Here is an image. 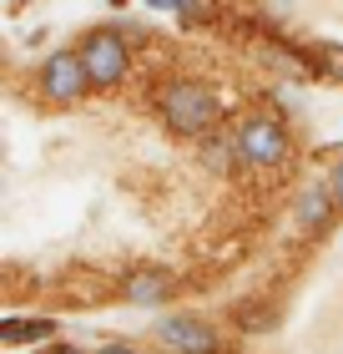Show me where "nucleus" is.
Here are the masks:
<instances>
[{
	"instance_id": "f257e3e1",
	"label": "nucleus",
	"mask_w": 343,
	"mask_h": 354,
	"mask_svg": "<svg viewBox=\"0 0 343 354\" xmlns=\"http://www.w3.org/2000/svg\"><path fill=\"white\" fill-rule=\"evenodd\" d=\"M161 117L177 137H212L217 132V96L197 82H172L161 91Z\"/></svg>"
},
{
	"instance_id": "f03ea898",
	"label": "nucleus",
	"mask_w": 343,
	"mask_h": 354,
	"mask_svg": "<svg viewBox=\"0 0 343 354\" xmlns=\"http://www.w3.org/2000/svg\"><path fill=\"white\" fill-rule=\"evenodd\" d=\"M233 142H237V162H253V167L288 162V132L273 117H242L233 127Z\"/></svg>"
},
{
	"instance_id": "7ed1b4c3",
	"label": "nucleus",
	"mask_w": 343,
	"mask_h": 354,
	"mask_svg": "<svg viewBox=\"0 0 343 354\" xmlns=\"http://www.w3.org/2000/svg\"><path fill=\"white\" fill-rule=\"evenodd\" d=\"M86 82H91V71H86V56L81 51H56L41 66V91L51 96V102H76V96L86 91Z\"/></svg>"
},
{
	"instance_id": "20e7f679",
	"label": "nucleus",
	"mask_w": 343,
	"mask_h": 354,
	"mask_svg": "<svg viewBox=\"0 0 343 354\" xmlns=\"http://www.w3.org/2000/svg\"><path fill=\"white\" fill-rule=\"evenodd\" d=\"M81 56H86L91 86H117L126 76V46H121L117 30H96V36L81 46Z\"/></svg>"
},
{
	"instance_id": "39448f33",
	"label": "nucleus",
	"mask_w": 343,
	"mask_h": 354,
	"mask_svg": "<svg viewBox=\"0 0 343 354\" xmlns=\"http://www.w3.org/2000/svg\"><path fill=\"white\" fill-rule=\"evenodd\" d=\"M157 339L177 349V354H217V334H212L202 319H187V314H177V319H161L157 324Z\"/></svg>"
},
{
	"instance_id": "423d86ee",
	"label": "nucleus",
	"mask_w": 343,
	"mask_h": 354,
	"mask_svg": "<svg viewBox=\"0 0 343 354\" xmlns=\"http://www.w3.org/2000/svg\"><path fill=\"white\" fill-rule=\"evenodd\" d=\"M121 294L132 299V304H161V299H172V273H161V268H137L132 279L121 283Z\"/></svg>"
},
{
	"instance_id": "0eeeda50",
	"label": "nucleus",
	"mask_w": 343,
	"mask_h": 354,
	"mask_svg": "<svg viewBox=\"0 0 343 354\" xmlns=\"http://www.w3.org/2000/svg\"><path fill=\"white\" fill-rule=\"evenodd\" d=\"M51 319H10V324H0V339L6 344H41L51 339Z\"/></svg>"
},
{
	"instance_id": "6e6552de",
	"label": "nucleus",
	"mask_w": 343,
	"mask_h": 354,
	"mask_svg": "<svg viewBox=\"0 0 343 354\" xmlns=\"http://www.w3.org/2000/svg\"><path fill=\"white\" fill-rule=\"evenodd\" d=\"M333 187H313V192H303V207H298V218L308 223V228H318V223H329V213H333Z\"/></svg>"
},
{
	"instance_id": "1a4fd4ad",
	"label": "nucleus",
	"mask_w": 343,
	"mask_h": 354,
	"mask_svg": "<svg viewBox=\"0 0 343 354\" xmlns=\"http://www.w3.org/2000/svg\"><path fill=\"white\" fill-rule=\"evenodd\" d=\"M313 66H323L333 76V82H343V46L329 41V46H313Z\"/></svg>"
},
{
	"instance_id": "9d476101",
	"label": "nucleus",
	"mask_w": 343,
	"mask_h": 354,
	"mask_svg": "<svg viewBox=\"0 0 343 354\" xmlns=\"http://www.w3.org/2000/svg\"><path fill=\"white\" fill-rule=\"evenodd\" d=\"M237 319H242V329H253V334L273 329V309H263V304H237Z\"/></svg>"
},
{
	"instance_id": "9b49d317",
	"label": "nucleus",
	"mask_w": 343,
	"mask_h": 354,
	"mask_svg": "<svg viewBox=\"0 0 343 354\" xmlns=\"http://www.w3.org/2000/svg\"><path fill=\"white\" fill-rule=\"evenodd\" d=\"M227 152H237V142H233V137H207V147H202V157H207V167H212V172H222V167H227Z\"/></svg>"
},
{
	"instance_id": "f8f14e48",
	"label": "nucleus",
	"mask_w": 343,
	"mask_h": 354,
	"mask_svg": "<svg viewBox=\"0 0 343 354\" xmlns=\"http://www.w3.org/2000/svg\"><path fill=\"white\" fill-rule=\"evenodd\" d=\"M329 187H333V203H338V207H343V162H338V167H333V177H329Z\"/></svg>"
},
{
	"instance_id": "ddd939ff",
	"label": "nucleus",
	"mask_w": 343,
	"mask_h": 354,
	"mask_svg": "<svg viewBox=\"0 0 343 354\" xmlns=\"http://www.w3.org/2000/svg\"><path fill=\"white\" fill-rule=\"evenodd\" d=\"M101 354H141V349H132V344H106Z\"/></svg>"
},
{
	"instance_id": "4468645a",
	"label": "nucleus",
	"mask_w": 343,
	"mask_h": 354,
	"mask_svg": "<svg viewBox=\"0 0 343 354\" xmlns=\"http://www.w3.org/2000/svg\"><path fill=\"white\" fill-rule=\"evenodd\" d=\"M46 354H81V349H76V344H51Z\"/></svg>"
}]
</instances>
